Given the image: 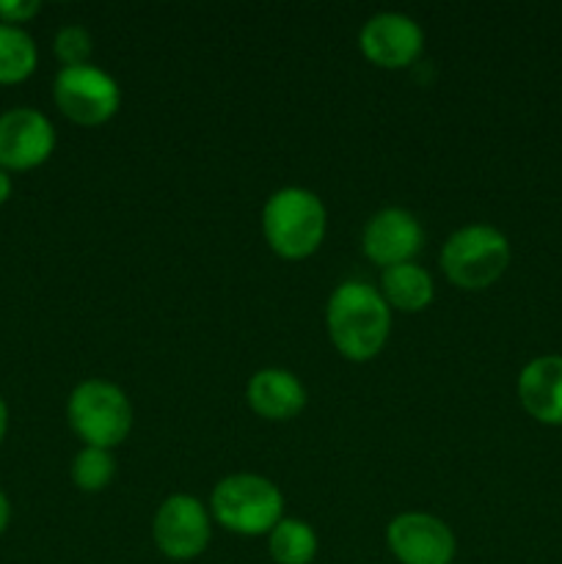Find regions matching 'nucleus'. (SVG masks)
<instances>
[{
	"label": "nucleus",
	"mask_w": 562,
	"mask_h": 564,
	"mask_svg": "<svg viewBox=\"0 0 562 564\" xmlns=\"http://www.w3.org/2000/svg\"><path fill=\"white\" fill-rule=\"evenodd\" d=\"M325 328L342 358L367 364L378 356L391 336V308L378 286L361 279L336 284L325 306Z\"/></svg>",
	"instance_id": "nucleus-1"
},
{
	"label": "nucleus",
	"mask_w": 562,
	"mask_h": 564,
	"mask_svg": "<svg viewBox=\"0 0 562 564\" xmlns=\"http://www.w3.org/2000/svg\"><path fill=\"white\" fill-rule=\"evenodd\" d=\"M328 231V209L309 187H279L262 207V235L275 257L301 262L320 251Z\"/></svg>",
	"instance_id": "nucleus-2"
},
{
	"label": "nucleus",
	"mask_w": 562,
	"mask_h": 564,
	"mask_svg": "<svg viewBox=\"0 0 562 564\" xmlns=\"http://www.w3.org/2000/svg\"><path fill=\"white\" fill-rule=\"evenodd\" d=\"M209 516L226 532L259 538L273 532L275 523L284 518V494L259 474H229L209 496Z\"/></svg>",
	"instance_id": "nucleus-3"
},
{
	"label": "nucleus",
	"mask_w": 562,
	"mask_h": 564,
	"mask_svg": "<svg viewBox=\"0 0 562 564\" xmlns=\"http://www.w3.org/2000/svg\"><path fill=\"white\" fill-rule=\"evenodd\" d=\"M510 257V242L496 226L466 224L441 246V270L457 290L479 292L505 275Z\"/></svg>",
	"instance_id": "nucleus-4"
},
{
	"label": "nucleus",
	"mask_w": 562,
	"mask_h": 564,
	"mask_svg": "<svg viewBox=\"0 0 562 564\" xmlns=\"http://www.w3.org/2000/svg\"><path fill=\"white\" fill-rule=\"evenodd\" d=\"M69 427L83 446L110 449L121 446L132 430V402L121 386L88 378L72 389L66 402Z\"/></svg>",
	"instance_id": "nucleus-5"
},
{
	"label": "nucleus",
	"mask_w": 562,
	"mask_h": 564,
	"mask_svg": "<svg viewBox=\"0 0 562 564\" xmlns=\"http://www.w3.org/2000/svg\"><path fill=\"white\" fill-rule=\"evenodd\" d=\"M53 102L72 124L99 127L121 108V88L94 64L61 66L53 77Z\"/></svg>",
	"instance_id": "nucleus-6"
},
{
	"label": "nucleus",
	"mask_w": 562,
	"mask_h": 564,
	"mask_svg": "<svg viewBox=\"0 0 562 564\" xmlns=\"http://www.w3.org/2000/svg\"><path fill=\"white\" fill-rule=\"evenodd\" d=\"M152 538L160 554L171 562H191L207 551L213 538V516L196 496L174 494L160 501L152 521Z\"/></svg>",
	"instance_id": "nucleus-7"
},
{
	"label": "nucleus",
	"mask_w": 562,
	"mask_h": 564,
	"mask_svg": "<svg viewBox=\"0 0 562 564\" xmlns=\"http://www.w3.org/2000/svg\"><path fill=\"white\" fill-rule=\"evenodd\" d=\"M55 143V127L42 110L20 105L0 113V169L9 174L44 165L53 158Z\"/></svg>",
	"instance_id": "nucleus-8"
},
{
	"label": "nucleus",
	"mask_w": 562,
	"mask_h": 564,
	"mask_svg": "<svg viewBox=\"0 0 562 564\" xmlns=\"http://www.w3.org/2000/svg\"><path fill=\"white\" fill-rule=\"evenodd\" d=\"M386 545L400 564H452L455 532L430 512H400L386 527Z\"/></svg>",
	"instance_id": "nucleus-9"
},
{
	"label": "nucleus",
	"mask_w": 562,
	"mask_h": 564,
	"mask_svg": "<svg viewBox=\"0 0 562 564\" xmlns=\"http://www.w3.org/2000/svg\"><path fill=\"white\" fill-rule=\"evenodd\" d=\"M358 50L380 69H408L424 50V31L402 11L372 14L358 31Z\"/></svg>",
	"instance_id": "nucleus-10"
},
{
	"label": "nucleus",
	"mask_w": 562,
	"mask_h": 564,
	"mask_svg": "<svg viewBox=\"0 0 562 564\" xmlns=\"http://www.w3.org/2000/svg\"><path fill=\"white\" fill-rule=\"evenodd\" d=\"M424 248V229L413 213L402 207H383L367 220L361 231L364 257L380 270L413 262Z\"/></svg>",
	"instance_id": "nucleus-11"
},
{
	"label": "nucleus",
	"mask_w": 562,
	"mask_h": 564,
	"mask_svg": "<svg viewBox=\"0 0 562 564\" xmlns=\"http://www.w3.org/2000/svg\"><path fill=\"white\" fill-rule=\"evenodd\" d=\"M248 408L268 422H290L306 408V386L290 369L268 367L251 375L246 386Z\"/></svg>",
	"instance_id": "nucleus-12"
},
{
	"label": "nucleus",
	"mask_w": 562,
	"mask_h": 564,
	"mask_svg": "<svg viewBox=\"0 0 562 564\" xmlns=\"http://www.w3.org/2000/svg\"><path fill=\"white\" fill-rule=\"evenodd\" d=\"M518 400L540 424L562 427V356H540L518 375Z\"/></svg>",
	"instance_id": "nucleus-13"
},
{
	"label": "nucleus",
	"mask_w": 562,
	"mask_h": 564,
	"mask_svg": "<svg viewBox=\"0 0 562 564\" xmlns=\"http://www.w3.org/2000/svg\"><path fill=\"white\" fill-rule=\"evenodd\" d=\"M380 295L389 303V308H397L402 314H419L435 301L433 275L417 262L395 264L380 273Z\"/></svg>",
	"instance_id": "nucleus-14"
},
{
	"label": "nucleus",
	"mask_w": 562,
	"mask_h": 564,
	"mask_svg": "<svg viewBox=\"0 0 562 564\" xmlns=\"http://www.w3.org/2000/svg\"><path fill=\"white\" fill-rule=\"evenodd\" d=\"M39 66V47L25 28L0 22V86L25 83Z\"/></svg>",
	"instance_id": "nucleus-15"
},
{
	"label": "nucleus",
	"mask_w": 562,
	"mask_h": 564,
	"mask_svg": "<svg viewBox=\"0 0 562 564\" xmlns=\"http://www.w3.org/2000/svg\"><path fill=\"white\" fill-rule=\"evenodd\" d=\"M317 549V532L301 518H281L268 534L270 560L275 564H312Z\"/></svg>",
	"instance_id": "nucleus-16"
},
{
	"label": "nucleus",
	"mask_w": 562,
	"mask_h": 564,
	"mask_svg": "<svg viewBox=\"0 0 562 564\" xmlns=\"http://www.w3.org/2000/svg\"><path fill=\"white\" fill-rule=\"evenodd\" d=\"M72 482L83 494H102L116 477V457L110 449H99V446H83L75 457H72Z\"/></svg>",
	"instance_id": "nucleus-17"
},
{
	"label": "nucleus",
	"mask_w": 562,
	"mask_h": 564,
	"mask_svg": "<svg viewBox=\"0 0 562 564\" xmlns=\"http://www.w3.org/2000/svg\"><path fill=\"white\" fill-rule=\"evenodd\" d=\"M53 53L64 66L91 64L94 39H91V33H88V28H83V25L61 28L53 39Z\"/></svg>",
	"instance_id": "nucleus-18"
},
{
	"label": "nucleus",
	"mask_w": 562,
	"mask_h": 564,
	"mask_svg": "<svg viewBox=\"0 0 562 564\" xmlns=\"http://www.w3.org/2000/svg\"><path fill=\"white\" fill-rule=\"evenodd\" d=\"M42 11L39 0H0V22L3 25L25 28Z\"/></svg>",
	"instance_id": "nucleus-19"
},
{
	"label": "nucleus",
	"mask_w": 562,
	"mask_h": 564,
	"mask_svg": "<svg viewBox=\"0 0 562 564\" xmlns=\"http://www.w3.org/2000/svg\"><path fill=\"white\" fill-rule=\"evenodd\" d=\"M9 523H11V501H9V496L0 490V538L6 534Z\"/></svg>",
	"instance_id": "nucleus-20"
},
{
	"label": "nucleus",
	"mask_w": 562,
	"mask_h": 564,
	"mask_svg": "<svg viewBox=\"0 0 562 564\" xmlns=\"http://www.w3.org/2000/svg\"><path fill=\"white\" fill-rule=\"evenodd\" d=\"M11 191H14V182H11L9 171L0 169V207L11 198Z\"/></svg>",
	"instance_id": "nucleus-21"
},
{
	"label": "nucleus",
	"mask_w": 562,
	"mask_h": 564,
	"mask_svg": "<svg viewBox=\"0 0 562 564\" xmlns=\"http://www.w3.org/2000/svg\"><path fill=\"white\" fill-rule=\"evenodd\" d=\"M6 433H9V405H6V400L0 397V444L6 441Z\"/></svg>",
	"instance_id": "nucleus-22"
}]
</instances>
